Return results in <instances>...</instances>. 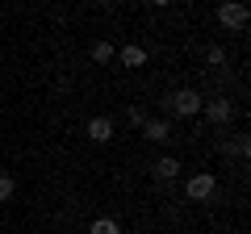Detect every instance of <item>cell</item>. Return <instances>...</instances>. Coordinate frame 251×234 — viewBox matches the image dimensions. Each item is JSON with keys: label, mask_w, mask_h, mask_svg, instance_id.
<instances>
[{"label": "cell", "mask_w": 251, "mask_h": 234, "mask_svg": "<svg viewBox=\"0 0 251 234\" xmlns=\"http://www.w3.org/2000/svg\"><path fill=\"white\" fill-rule=\"evenodd\" d=\"M159 105L168 109L172 117H197V113H201V96H197L193 88H180V92H172V96H163Z\"/></svg>", "instance_id": "6da1fadb"}, {"label": "cell", "mask_w": 251, "mask_h": 234, "mask_svg": "<svg viewBox=\"0 0 251 234\" xmlns=\"http://www.w3.org/2000/svg\"><path fill=\"white\" fill-rule=\"evenodd\" d=\"M218 21H222L226 29H243L247 25V4H243V0H222V4H218Z\"/></svg>", "instance_id": "7a4b0ae2"}, {"label": "cell", "mask_w": 251, "mask_h": 234, "mask_svg": "<svg viewBox=\"0 0 251 234\" xmlns=\"http://www.w3.org/2000/svg\"><path fill=\"white\" fill-rule=\"evenodd\" d=\"M184 192H188V201H209V197L218 192V180L209 176V171H201V176H188Z\"/></svg>", "instance_id": "3957f363"}, {"label": "cell", "mask_w": 251, "mask_h": 234, "mask_svg": "<svg viewBox=\"0 0 251 234\" xmlns=\"http://www.w3.org/2000/svg\"><path fill=\"white\" fill-rule=\"evenodd\" d=\"M201 109H205V117H209V121H218V126L234 117V105H230V100H209V105H201Z\"/></svg>", "instance_id": "277c9868"}, {"label": "cell", "mask_w": 251, "mask_h": 234, "mask_svg": "<svg viewBox=\"0 0 251 234\" xmlns=\"http://www.w3.org/2000/svg\"><path fill=\"white\" fill-rule=\"evenodd\" d=\"M88 138L92 142H109V138H113V121H109V117H92L88 121Z\"/></svg>", "instance_id": "5b68a950"}, {"label": "cell", "mask_w": 251, "mask_h": 234, "mask_svg": "<svg viewBox=\"0 0 251 234\" xmlns=\"http://www.w3.org/2000/svg\"><path fill=\"white\" fill-rule=\"evenodd\" d=\"M143 134L151 138V142H168V138H172V121H159V117H155V121L143 126Z\"/></svg>", "instance_id": "8992f818"}, {"label": "cell", "mask_w": 251, "mask_h": 234, "mask_svg": "<svg viewBox=\"0 0 251 234\" xmlns=\"http://www.w3.org/2000/svg\"><path fill=\"white\" fill-rule=\"evenodd\" d=\"M122 63L126 67H143L147 63V50H143V46H122Z\"/></svg>", "instance_id": "52a82bcc"}, {"label": "cell", "mask_w": 251, "mask_h": 234, "mask_svg": "<svg viewBox=\"0 0 251 234\" xmlns=\"http://www.w3.org/2000/svg\"><path fill=\"white\" fill-rule=\"evenodd\" d=\"M176 171H180V163L172 159V155H163V159L155 163V176H159V180H172V176H176Z\"/></svg>", "instance_id": "ba28073f"}, {"label": "cell", "mask_w": 251, "mask_h": 234, "mask_svg": "<svg viewBox=\"0 0 251 234\" xmlns=\"http://www.w3.org/2000/svg\"><path fill=\"white\" fill-rule=\"evenodd\" d=\"M88 234H122V226L113 222V217H97V222H92V230Z\"/></svg>", "instance_id": "9c48e42d"}, {"label": "cell", "mask_w": 251, "mask_h": 234, "mask_svg": "<svg viewBox=\"0 0 251 234\" xmlns=\"http://www.w3.org/2000/svg\"><path fill=\"white\" fill-rule=\"evenodd\" d=\"M113 59V46L109 42H92V63H109Z\"/></svg>", "instance_id": "30bf717a"}, {"label": "cell", "mask_w": 251, "mask_h": 234, "mask_svg": "<svg viewBox=\"0 0 251 234\" xmlns=\"http://www.w3.org/2000/svg\"><path fill=\"white\" fill-rule=\"evenodd\" d=\"M205 63L209 67H222L226 63V50H222V46H209V50H205Z\"/></svg>", "instance_id": "8fae6325"}, {"label": "cell", "mask_w": 251, "mask_h": 234, "mask_svg": "<svg viewBox=\"0 0 251 234\" xmlns=\"http://www.w3.org/2000/svg\"><path fill=\"white\" fill-rule=\"evenodd\" d=\"M13 188H17V184H13V176H0V205L13 197Z\"/></svg>", "instance_id": "7c38bea8"}, {"label": "cell", "mask_w": 251, "mask_h": 234, "mask_svg": "<svg viewBox=\"0 0 251 234\" xmlns=\"http://www.w3.org/2000/svg\"><path fill=\"white\" fill-rule=\"evenodd\" d=\"M251 151V138L247 134H239V142H234V155H239V159H243V155H247Z\"/></svg>", "instance_id": "4fadbf2b"}, {"label": "cell", "mask_w": 251, "mask_h": 234, "mask_svg": "<svg viewBox=\"0 0 251 234\" xmlns=\"http://www.w3.org/2000/svg\"><path fill=\"white\" fill-rule=\"evenodd\" d=\"M151 4H159V9H163V4H168V0H151Z\"/></svg>", "instance_id": "5bb4252c"}]
</instances>
